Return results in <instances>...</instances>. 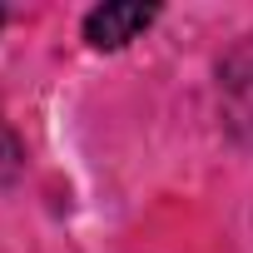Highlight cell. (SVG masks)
<instances>
[{"label": "cell", "mask_w": 253, "mask_h": 253, "mask_svg": "<svg viewBox=\"0 0 253 253\" xmlns=\"http://www.w3.org/2000/svg\"><path fill=\"white\" fill-rule=\"evenodd\" d=\"M223 104H228V124L243 139H253V35L223 65Z\"/></svg>", "instance_id": "obj_1"}, {"label": "cell", "mask_w": 253, "mask_h": 253, "mask_svg": "<svg viewBox=\"0 0 253 253\" xmlns=\"http://www.w3.org/2000/svg\"><path fill=\"white\" fill-rule=\"evenodd\" d=\"M149 20H154L149 5H99V10H89V20H84V40H89L94 50H119V45H129Z\"/></svg>", "instance_id": "obj_2"}, {"label": "cell", "mask_w": 253, "mask_h": 253, "mask_svg": "<svg viewBox=\"0 0 253 253\" xmlns=\"http://www.w3.org/2000/svg\"><path fill=\"white\" fill-rule=\"evenodd\" d=\"M0 20H5V10H0Z\"/></svg>", "instance_id": "obj_3"}]
</instances>
